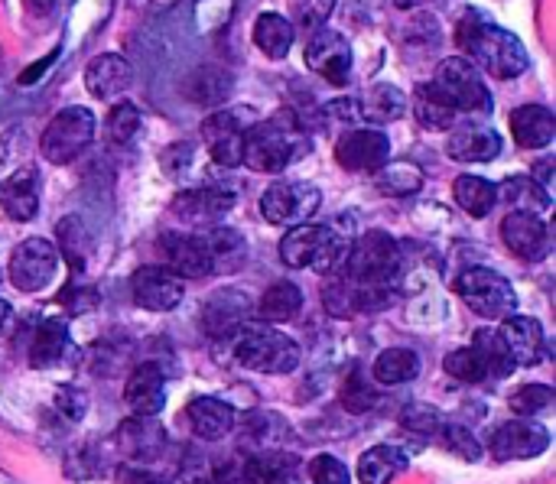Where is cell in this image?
Listing matches in <instances>:
<instances>
[{"label":"cell","instance_id":"1","mask_svg":"<svg viewBox=\"0 0 556 484\" xmlns=\"http://www.w3.org/2000/svg\"><path fill=\"white\" fill-rule=\"evenodd\" d=\"M306 153H309V137L300 127V117L293 114H277L270 121H261L244 130L241 163L251 166L254 173L277 176Z\"/></svg>","mask_w":556,"mask_h":484},{"label":"cell","instance_id":"2","mask_svg":"<svg viewBox=\"0 0 556 484\" xmlns=\"http://www.w3.org/2000/svg\"><path fill=\"white\" fill-rule=\"evenodd\" d=\"M352 238L339 231V225H293L280 241V260L287 267H309L316 273L335 277L342 270Z\"/></svg>","mask_w":556,"mask_h":484},{"label":"cell","instance_id":"3","mask_svg":"<svg viewBox=\"0 0 556 484\" xmlns=\"http://www.w3.org/2000/svg\"><path fill=\"white\" fill-rule=\"evenodd\" d=\"M231 351L241 368L257 374H290L300 364V345L290 335H283L267 325H248L241 322L231 332Z\"/></svg>","mask_w":556,"mask_h":484},{"label":"cell","instance_id":"4","mask_svg":"<svg viewBox=\"0 0 556 484\" xmlns=\"http://www.w3.org/2000/svg\"><path fill=\"white\" fill-rule=\"evenodd\" d=\"M459 43L465 46V52H469V59L478 65V69H485L488 75L501 78V82H508V78H517L521 72H527L530 59H527L524 43L514 33L501 30V26L475 20L472 26H462Z\"/></svg>","mask_w":556,"mask_h":484},{"label":"cell","instance_id":"5","mask_svg":"<svg viewBox=\"0 0 556 484\" xmlns=\"http://www.w3.org/2000/svg\"><path fill=\"white\" fill-rule=\"evenodd\" d=\"M400 264V247L391 234L368 231L348 247V257L339 270V277L355 283H391Z\"/></svg>","mask_w":556,"mask_h":484},{"label":"cell","instance_id":"6","mask_svg":"<svg viewBox=\"0 0 556 484\" xmlns=\"http://www.w3.org/2000/svg\"><path fill=\"white\" fill-rule=\"evenodd\" d=\"M456 293L462 303L482 319H508L517 309V293L514 286L501 277L498 270L488 267H472L456 277Z\"/></svg>","mask_w":556,"mask_h":484},{"label":"cell","instance_id":"7","mask_svg":"<svg viewBox=\"0 0 556 484\" xmlns=\"http://www.w3.org/2000/svg\"><path fill=\"white\" fill-rule=\"evenodd\" d=\"M95 137V114L88 108H79V104H72V108L59 111L53 121L46 124L43 130V140H40V150L49 163H72L75 156H82L88 150V143Z\"/></svg>","mask_w":556,"mask_h":484},{"label":"cell","instance_id":"8","mask_svg":"<svg viewBox=\"0 0 556 484\" xmlns=\"http://www.w3.org/2000/svg\"><path fill=\"white\" fill-rule=\"evenodd\" d=\"M433 82L443 88V95L456 104V111L465 114H488L491 111V95L482 85V75H478V65L465 56L443 59L436 69Z\"/></svg>","mask_w":556,"mask_h":484},{"label":"cell","instance_id":"9","mask_svg":"<svg viewBox=\"0 0 556 484\" xmlns=\"http://www.w3.org/2000/svg\"><path fill=\"white\" fill-rule=\"evenodd\" d=\"M322 205V192L309 182H274L261 195V215L270 225H303Z\"/></svg>","mask_w":556,"mask_h":484},{"label":"cell","instance_id":"10","mask_svg":"<svg viewBox=\"0 0 556 484\" xmlns=\"http://www.w3.org/2000/svg\"><path fill=\"white\" fill-rule=\"evenodd\" d=\"M59 270V251L46 238H27L10 254V283L20 293H40Z\"/></svg>","mask_w":556,"mask_h":484},{"label":"cell","instance_id":"11","mask_svg":"<svg viewBox=\"0 0 556 484\" xmlns=\"http://www.w3.org/2000/svg\"><path fill=\"white\" fill-rule=\"evenodd\" d=\"M391 156V140L374 127H348L335 143V160L348 173H374Z\"/></svg>","mask_w":556,"mask_h":484},{"label":"cell","instance_id":"12","mask_svg":"<svg viewBox=\"0 0 556 484\" xmlns=\"http://www.w3.org/2000/svg\"><path fill=\"white\" fill-rule=\"evenodd\" d=\"M157 251L166 260V270H173L179 280H202L215 270L209 247H205V241L196 238V234L166 231L160 234Z\"/></svg>","mask_w":556,"mask_h":484},{"label":"cell","instance_id":"13","mask_svg":"<svg viewBox=\"0 0 556 484\" xmlns=\"http://www.w3.org/2000/svg\"><path fill=\"white\" fill-rule=\"evenodd\" d=\"M550 449V433L540 423L527 420H511L501 423L491 436V455L498 462H521V459H537Z\"/></svg>","mask_w":556,"mask_h":484},{"label":"cell","instance_id":"14","mask_svg":"<svg viewBox=\"0 0 556 484\" xmlns=\"http://www.w3.org/2000/svg\"><path fill=\"white\" fill-rule=\"evenodd\" d=\"M306 65L316 75L326 78L329 85H345L352 72V46L335 30H313V39L306 46Z\"/></svg>","mask_w":556,"mask_h":484},{"label":"cell","instance_id":"15","mask_svg":"<svg viewBox=\"0 0 556 484\" xmlns=\"http://www.w3.org/2000/svg\"><path fill=\"white\" fill-rule=\"evenodd\" d=\"M131 293L140 309L170 312L183 303V280L166 267H140L131 277Z\"/></svg>","mask_w":556,"mask_h":484},{"label":"cell","instance_id":"16","mask_svg":"<svg viewBox=\"0 0 556 484\" xmlns=\"http://www.w3.org/2000/svg\"><path fill=\"white\" fill-rule=\"evenodd\" d=\"M231 208H235V195L228 189L202 186V189L179 192L170 205V212L183 221V225H215V221H222Z\"/></svg>","mask_w":556,"mask_h":484},{"label":"cell","instance_id":"17","mask_svg":"<svg viewBox=\"0 0 556 484\" xmlns=\"http://www.w3.org/2000/svg\"><path fill=\"white\" fill-rule=\"evenodd\" d=\"M501 238L508 244V251L521 260H530V264H537V260L547 257L550 251V234L547 225L540 221V215H530V212H511L508 218L501 221Z\"/></svg>","mask_w":556,"mask_h":484},{"label":"cell","instance_id":"18","mask_svg":"<svg viewBox=\"0 0 556 484\" xmlns=\"http://www.w3.org/2000/svg\"><path fill=\"white\" fill-rule=\"evenodd\" d=\"M202 137H205V143H209L212 160L218 166H241L244 124L235 111H212L202 121Z\"/></svg>","mask_w":556,"mask_h":484},{"label":"cell","instance_id":"19","mask_svg":"<svg viewBox=\"0 0 556 484\" xmlns=\"http://www.w3.org/2000/svg\"><path fill=\"white\" fill-rule=\"evenodd\" d=\"M501 338L508 345V355L514 361V368H530L543 358V329L537 319L530 316H511L501 319Z\"/></svg>","mask_w":556,"mask_h":484},{"label":"cell","instance_id":"20","mask_svg":"<svg viewBox=\"0 0 556 484\" xmlns=\"http://www.w3.org/2000/svg\"><path fill=\"white\" fill-rule=\"evenodd\" d=\"M124 400L134 416H157L166 407V381L157 364H140L124 384Z\"/></svg>","mask_w":556,"mask_h":484},{"label":"cell","instance_id":"21","mask_svg":"<svg viewBox=\"0 0 556 484\" xmlns=\"http://www.w3.org/2000/svg\"><path fill=\"white\" fill-rule=\"evenodd\" d=\"M0 202L14 221H30L40 212V173H36V166H20L14 176H7V182L0 186Z\"/></svg>","mask_w":556,"mask_h":484},{"label":"cell","instance_id":"22","mask_svg":"<svg viewBox=\"0 0 556 484\" xmlns=\"http://www.w3.org/2000/svg\"><path fill=\"white\" fill-rule=\"evenodd\" d=\"M131 82H134L131 65H127V59H121L118 52H105V56L92 59V65H88V72H85V88L101 101L124 95V91L131 88Z\"/></svg>","mask_w":556,"mask_h":484},{"label":"cell","instance_id":"23","mask_svg":"<svg viewBox=\"0 0 556 484\" xmlns=\"http://www.w3.org/2000/svg\"><path fill=\"white\" fill-rule=\"evenodd\" d=\"M166 446L163 429L153 423V416H134V420H124L118 426V449L121 455L134 462H150L157 459Z\"/></svg>","mask_w":556,"mask_h":484},{"label":"cell","instance_id":"24","mask_svg":"<svg viewBox=\"0 0 556 484\" xmlns=\"http://www.w3.org/2000/svg\"><path fill=\"white\" fill-rule=\"evenodd\" d=\"M231 85H235V78H231L228 69H222V65H202V69L183 78V95L192 104H199V108H218V104L228 101Z\"/></svg>","mask_w":556,"mask_h":484},{"label":"cell","instance_id":"25","mask_svg":"<svg viewBox=\"0 0 556 484\" xmlns=\"http://www.w3.org/2000/svg\"><path fill=\"white\" fill-rule=\"evenodd\" d=\"M511 134L524 150H543L556 137V117L543 104H524L511 111Z\"/></svg>","mask_w":556,"mask_h":484},{"label":"cell","instance_id":"26","mask_svg":"<svg viewBox=\"0 0 556 484\" xmlns=\"http://www.w3.org/2000/svg\"><path fill=\"white\" fill-rule=\"evenodd\" d=\"M186 413H189L192 429H196V436L205 442L225 439L231 429H235V410L218 397H196L189 403Z\"/></svg>","mask_w":556,"mask_h":484},{"label":"cell","instance_id":"27","mask_svg":"<svg viewBox=\"0 0 556 484\" xmlns=\"http://www.w3.org/2000/svg\"><path fill=\"white\" fill-rule=\"evenodd\" d=\"M456 104H452L436 82H423L413 91V117L423 130H452L456 124Z\"/></svg>","mask_w":556,"mask_h":484},{"label":"cell","instance_id":"28","mask_svg":"<svg viewBox=\"0 0 556 484\" xmlns=\"http://www.w3.org/2000/svg\"><path fill=\"white\" fill-rule=\"evenodd\" d=\"M446 153L459 163H488L501 153V137L488 127H462L449 137Z\"/></svg>","mask_w":556,"mask_h":484},{"label":"cell","instance_id":"29","mask_svg":"<svg viewBox=\"0 0 556 484\" xmlns=\"http://www.w3.org/2000/svg\"><path fill=\"white\" fill-rule=\"evenodd\" d=\"M358 101V117L368 124H394L404 117L407 111V98L404 91L394 85H371L365 95L355 98Z\"/></svg>","mask_w":556,"mask_h":484},{"label":"cell","instance_id":"30","mask_svg":"<svg viewBox=\"0 0 556 484\" xmlns=\"http://www.w3.org/2000/svg\"><path fill=\"white\" fill-rule=\"evenodd\" d=\"M407 468V452L397 446H374L358 459V481L361 484H391Z\"/></svg>","mask_w":556,"mask_h":484},{"label":"cell","instance_id":"31","mask_svg":"<svg viewBox=\"0 0 556 484\" xmlns=\"http://www.w3.org/2000/svg\"><path fill=\"white\" fill-rule=\"evenodd\" d=\"M293 23L280 13H261L254 20V43L264 52L267 59H287V52L293 46Z\"/></svg>","mask_w":556,"mask_h":484},{"label":"cell","instance_id":"32","mask_svg":"<svg viewBox=\"0 0 556 484\" xmlns=\"http://www.w3.org/2000/svg\"><path fill=\"white\" fill-rule=\"evenodd\" d=\"M498 199L508 202L514 212H530V215H540V212H547V208H550V195L534 176L504 179L501 189H498Z\"/></svg>","mask_w":556,"mask_h":484},{"label":"cell","instance_id":"33","mask_svg":"<svg viewBox=\"0 0 556 484\" xmlns=\"http://www.w3.org/2000/svg\"><path fill=\"white\" fill-rule=\"evenodd\" d=\"M300 309H303V290L290 280H280L270 286L261 296V306H257L264 322H293L300 316Z\"/></svg>","mask_w":556,"mask_h":484},{"label":"cell","instance_id":"34","mask_svg":"<svg viewBox=\"0 0 556 484\" xmlns=\"http://www.w3.org/2000/svg\"><path fill=\"white\" fill-rule=\"evenodd\" d=\"M69 351V332L62 322H43L40 329L33 332L30 342V364L33 368H53L62 361V355Z\"/></svg>","mask_w":556,"mask_h":484},{"label":"cell","instance_id":"35","mask_svg":"<svg viewBox=\"0 0 556 484\" xmlns=\"http://www.w3.org/2000/svg\"><path fill=\"white\" fill-rule=\"evenodd\" d=\"M374 381L384 384V387H397V384H407L413 377L420 374V358L413 355L410 348H387L374 361Z\"/></svg>","mask_w":556,"mask_h":484},{"label":"cell","instance_id":"36","mask_svg":"<svg viewBox=\"0 0 556 484\" xmlns=\"http://www.w3.org/2000/svg\"><path fill=\"white\" fill-rule=\"evenodd\" d=\"M452 195L462 212H469L472 218H485L498 205V189L482 176H459L452 182Z\"/></svg>","mask_w":556,"mask_h":484},{"label":"cell","instance_id":"37","mask_svg":"<svg viewBox=\"0 0 556 484\" xmlns=\"http://www.w3.org/2000/svg\"><path fill=\"white\" fill-rule=\"evenodd\" d=\"M472 348L478 351V358H482L488 377H508L514 371L508 345H504V338H501L498 329H478L472 335Z\"/></svg>","mask_w":556,"mask_h":484},{"label":"cell","instance_id":"38","mask_svg":"<svg viewBox=\"0 0 556 484\" xmlns=\"http://www.w3.org/2000/svg\"><path fill=\"white\" fill-rule=\"evenodd\" d=\"M202 241H205V247H209L215 270H235L244 260V251H248V247H244V238L235 228H212Z\"/></svg>","mask_w":556,"mask_h":484},{"label":"cell","instance_id":"39","mask_svg":"<svg viewBox=\"0 0 556 484\" xmlns=\"http://www.w3.org/2000/svg\"><path fill=\"white\" fill-rule=\"evenodd\" d=\"M56 234H59V251H62V257L69 260L72 270H82L85 257H88V234L82 228V221L75 218V215L72 218H62Z\"/></svg>","mask_w":556,"mask_h":484},{"label":"cell","instance_id":"40","mask_svg":"<svg viewBox=\"0 0 556 484\" xmlns=\"http://www.w3.org/2000/svg\"><path fill=\"white\" fill-rule=\"evenodd\" d=\"M287 7H290L293 30L313 33V30H319V26L332 17L335 0H287Z\"/></svg>","mask_w":556,"mask_h":484},{"label":"cell","instance_id":"41","mask_svg":"<svg viewBox=\"0 0 556 484\" xmlns=\"http://www.w3.org/2000/svg\"><path fill=\"white\" fill-rule=\"evenodd\" d=\"M443 371L449 377H456V381L462 384H478V381H485V364L482 358H478V351L469 345V348H456V351H449V355L443 358Z\"/></svg>","mask_w":556,"mask_h":484},{"label":"cell","instance_id":"42","mask_svg":"<svg viewBox=\"0 0 556 484\" xmlns=\"http://www.w3.org/2000/svg\"><path fill=\"white\" fill-rule=\"evenodd\" d=\"M436 442L443 449L456 452L459 459H465V462H478V459H482V446H478V439L465 426L443 423V426H439V433H436Z\"/></svg>","mask_w":556,"mask_h":484},{"label":"cell","instance_id":"43","mask_svg":"<svg viewBox=\"0 0 556 484\" xmlns=\"http://www.w3.org/2000/svg\"><path fill=\"white\" fill-rule=\"evenodd\" d=\"M137 130H140V111L134 108V104L131 101L114 104V108L108 111V117H105V137L111 143H127Z\"/></svg>","mask_w":556,"mask_h":484},{"label":"cell","instance_id":"44","mask_svg":"<svg viewBox=\"0 0 556 484\" xmlns=\"http://www.w3.org/2000/svg\"><path fill=\"white\" fill-rule=\"evenodd\" d=\"M508 407L517 416H537L547 407H553V387L547 384H524L508 397Z\"/></svg>","mask_w":556,"mask_h":484},{"label":"cell","instance_id":"45","mask_svg":"<svg viewBox=\"0 0 556 484\" xmlns=\"http://www.w3.org/2000/svg\"><path fill=\"white\" fill-rule=\"evenodd\" d=\"M342 403L348 413H368L374 403H378V394H374V384L368 381L365 374L355 371L342 387Z\"/></svg>","mask_w":556,"mask_h":484},{"label":"cell","instance_id":"46","mask_svg":"<svg viewBox=\"0 0 556 484\" xmlns=\"http://www.w3.org/2000/svg\"><path fill=\"white\" fill-rule=\"evenodd\" d=\"M309 475H313V484H352L348 465L335 459V455H319V459H313Z\"/></svg>","mask_w":556,"mask_h":484},{"label":"cell","instance_id":"47","mask_svg":"<svg viewBox=\"0 0 556 484\" xmlns=\"http://www.w3.org/2000/svg\"><path fill=\"white\" fill-rule=\"evenodd\" d=\"M404 426H407V433L417 436L420 442H436V433H439V426H443V420H439L433 410H413L407 413Z\"/></svg>","mask_w":556,"mask_h":484},{"label":"cell","instance_id":"48","mask_svg":"<svg viewBox=\"0 0 556 484\" xmlns=\"http://www.w3.org/2000/svg\"><path fill=\"white\" fill-rule=\"evenodd\" d=\"M361 121L358 117V101L355 98H339V101H329L319 108V124H355Z\"/></svg>","mask_w":556,"mask_h":484},{"label":"cell","instance_id":"49","mask_svg":"<svg viewBox=\"0 0 556 484\" xmlns=\"http://www.w3.org/2000/svg\"><path fill=\"white\" fill-rule=\"evenodd\" d=\"M56 407H59L62 416H66V420L79 423L85 416V410H88V397L82 394V390H75V387H62L56 394Z\"/></svg>","mask_w":556,"mask_h":484},{"label":"cell","instance_id":"50","mask_svg":"<svg viewBox=\"0 0 556 484\" xmlns=\"http://www.w3.org/2000/svg\"><path fill=\"white\" fill-rule=\"evenodd\" d=\"M192 156H196V147H192V143H173V147L163 153V169L166 173H183V169L192 163Z\"/></svg>","mask_w":556,"mask_h":484},{"label":"cell","instance_id":"51","mask_svg":"<svg viewBox=\"0 0 556 484\" xmlns=\"http://www.w3.org/2000/svg\"><path fill=\"white\" fill-rule=\"evenodd\" d=\"M56 52H59V49H56ZM56 52H49V56H46V59H43L40 65H30V69H27V72H23V75H20V85H30V82H33V78H40V75H43V72L49 69V65H53V59H56Z\"/></svg>","mask_w":556,"mask_h":484},{"label":"cell","instance_id":"52","mask_svg":"<svg viewBox=\"0 0 556 484\" xmlns=\"http://www.w3.org/2000/svg\"><path fill=\"white\" fill-rule=\"evenodd\" d=\"M7 322H10V303H4V299H0V332L7 329Z\"/></svg>","mask_w":556,"mask_h":484},{"label":"cell","instance_id":"53","mask_svg":"<svg viewBox=\"0 0 556 484\" xmlns=\"http://www.w3.org/2000/svg\"><path fill=\"white\" fill-rule=\"evenodd\" d=\"M394 4L400 10H413V7H423V4H430V0H394Z\"/></svg>","mask_w":556,"mask_h":484},{"label":"cell","instance_id":"54","mask_svg":"<svg viewBox=\"0 0 556 484\" xmlns=\"http://www.w3.org/2000/svg\"><path fill=\"white\" fill-rule=\"evenodd\" d=\"M280 484H290V481H280Z\"/></svg>","mask_w":556,"mask_h":484}]
</instances>
